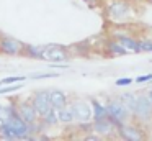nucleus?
<instances>
[{
  "label": "nucleus",
  "instance_id": "1",
  "mask_svg": "<svg viewBox=\"0 0 152 141\" xmlns=\"http://www.w3.org/2000/svg\"><path fill=\"white\" fill-rule=\"evenodd\" d=\"M106 110H108V118L115 123V126H121L124 125V121L129 118L131 111L126 108V105L123 103L121 100H113L106 105Z\"/></svg>",
  "mask_w": 152,
  "mask_h": 141
},
{
  "label": "nucleus",
  "instance_id": "2",
  "mask_svg": "<svg viewBox=\"0 0 152 141\" xmlns=\"http://www.w3.org/2000/svg\"><path fill=\"white\" fill-rule=\"evenodd\" d=\"M39 59H44V61H67L69 52L62 46H41Z\"/></svg>",
  "mask_w": 152,
  "mask_h": 141
},
{
  "label": "nucleus",
  "instance_id": "3",
  "mask_svg": "<svg viewBox=\"0 0 152 141\" xmlns=\"http://www.w3.org/2000/svg\"><path fill=\"white\" fill-rule=\"evenodd\" d=\"M33 105L36 108L38 115L43 118L54 108L53 103H51V97H49V92L48 90H38L33 97Z\"/></svg>",
  "mask_w": 152,
  "mask_h": 141
},
{
  "label": "nucleus",
  "instance_id": "4",
  "mask_svg": "<svg viewBox=\"0 0 152 141\" xmlns=\"http://www.w3.org/2000/svg\"><path fill=\"white\" fill-rule=\"evenodd\" d=\"M2 125H7V126L13 131L15 138H23V136H26L28 131H30V125H28L17 111H15L13 117L8 120V123H2Z\"/></svg>",
  "mask_w": 152,
  "mask_h": 141
},
{
  "label": "nucleus",
  "instance_id": "5",
  "mask_svg": "<svg viewBox=\"0 0 152 141\" xmlns=\"http://www.w3.org/2000/svg\"><path fill=\"white\" fill-rule=\"evenodd\" d=\"M134 115L137 118H141V120H149V118L152 117V102H151V98H149V95L147 97H145V95L137 97Z\"/></svg>",
  "mask_w": 152,
  "mask_h": 141
},
{
  "label": "nucleus",
  "instance_id": "6",
  "mask_svg": "<svg viewBox=\"0 0 152 141\" xmlns=\"http://www.w3.org/2000/svg\"><path fill=\"white\" fill-rule=\"evenodd\" d=\"M118 134L123 140H129V141H139L145 138L144 131L137 126H132V125H121V126H118Z\"/></svg>",
  "mask_w": 152,
  "mask_h": 141
},
{
  "label": "nucleus",
  "instance_id": "7",
  "mask_svg": "<svg viewBox=\"0 0 152 141\" xmlns=\"http://www.w3.org/2000/svg\"><path fill=\"white\" fill-rule=\"evenodd\" d=\"M17 113L20 115L28 125H33L34 121H36V117H38V111H36V108H34L33 102H31V103L30 102H23V103H20L18 105Z\"/></svg>",
  "mask_w": 152,
  "mask_h": 141
},
{
  "label": "nucleus",
  "instance_id": "8",
  "mask_svg": "<svg viewBox=\"0 0 152 141\" xmlns=\"http://www.w3.org/2000/svg\"><path fill=\"white\" fill-rule=\"evenodd\" d=\"M72 107H74V113H75L77 120L88 121L93 117L92 103H88V102H75V103H72Z\"/></svg>",
  "mask_w": 152,
  "mask_h": 141
},
{
  "label": "nucleus",
  "instance_id": "9",
  "mask_svg": "<svg viewBox=\"0 0 152 141\" xmlns=\"http://www.w3.org/2000/svg\"><path fill=\"white\" fill-rule=\"evenodd\" d=\"M0 51L4 52V54L15 56V54H20L23 51V44H20L13 38H2L0 39Z\"/></svg>",
  "mask_w": 152,
  "mask_h": 141
},
{
  "label": "nucleus",
  "instance_id": "10",
  "mask_svg": "<svg viewBox=\"0 0 152 141\" xmlns=\"http://www.w3.org/2000/svg\"><path fill=\"white\" fill-rule=\"evenodd\" d=\"M128 12H129V5L126 2H123V0H115L108 7V13L111 18H123Z\"/></svg>",
  "mask_w": 152,
  "mask_h": 141
},
{
  "label": "nucleus",
  "instance_id": "11",
  "mask_svg": "<svg viewBox=\"0 0 152 141\" xmlns=\"http://www.w3.org/2000/svg\"><path fill=\"white\" fill-rule=\"evenodd\" d=\"M115 128V123H113L110 118H102V120H95V125H93V130L95 133L102 134V136H106L110 134Z\"/></svg>",
  "mask_w": 152,
  "mask_h": 141
},
{
  "label": "nucleus",
  "instance_id": "12",
  "mask_svg": "<svg viewBox=\"0 0 152 141\" xmlns=\"http://www.w3.org/2000/svg\"><path fill=\"white\" fill-rule=\"evenodd\" d=\"M49 97H51V103H53V107L56 108V110H59V108L66 107L67 105V98H66V94L61 90H51L49 92Z\"/></svg>",
  "mask_w": 152,
  "mask_h": 141
},
{
  "label": "nucleus",
  "instance_id": "13",
  "mask_svg": "<svg viewBox=\"0 0 152 141\" xmlns=\"http://www.w3.org/2000/svg\"><path fill=\"white\" fill-rule=\"evenodd\" d=\"M57 118H59V121H62V123H70V121L75 118L74 107L72 105H66V107L59 108V110H57Z\"/></svg>",
  "mask_w": 152,
  "mask_h": 141
},
{
  "label": "nucleus",
  "instance_id": "14",
  "mask_svg": "<svg viewBox=\"0 0 152 141\" xmlns=\"http://www.w3.org/2000/svg\"><path fill=\"white\" fill-rule=\"evenodd\" d=\"M116 38H118L119 44L124 46L128 51H132V52H139V43L136 41V39L129 38V36H123V35H116Z\"/></svg>",
  "mask_w": 152,
  "mask_h": 141
},
{
  "label": "nucleus",
  "instance_id": "15",
  "mask_svg": "<svg viewBox=\"0 0 152 141\" xmlns=\"http://www.w3.org/2000/svg\"><path fill=\"white\" fill-rule=\"evenodd\" d=\"M136 100H137V97H136L134 94H131V92L121 95V102L126 105V108L131 111V115H134V111H136Z\"/></svg>",
  "mask_w": 152,
  "mask_h": 141
},
{
  "label": "nucleus",
  "instance_id": "16",
  "mask_svg": "<svg viewBox=\"0 0 152 141\" xmlns=\"http://www.w3.org/2000/svg\"><path fill=\"white\" fill-rule=\"evenodd\" d=\"M92 108H93V118H95V120L108 118V110H106V107L100 105L96 100H92Z\"/></svg>",
  "mask_w": 152,
  "mask_h": 141
},
{
  "label": "nucleus",
  "instance_id": "17",
  "mask_svg": "<svg viewBox=\"0 0 152 141\" xmlns=\"http://www.w3.org/2000/svg\"><path fill=\"white\" fill-rule=\"evenodd\" d=\"M108 51L111 52L113 56H124V54H128V49L124 48V46H121L119 44V41L116 39V41H111V43H108Z\"/></svg>",
  "mask_w": 152,
  "mask_h": 141
},
{
  "label": "nucleus",
  "instance_id": "18",
  "mask_svg": "<svg viewBox=\"0 0 152 141\" xmlns=\"http://www.w3.org/2000/svg\"><path fill=\"white\" fill-rule=\"evenodd\" d=\"M15 111L17 110L13 108V105H12V107H4V105H0V123H8V120L13 117Z\"/></svg>",
  "mask_w": 152,
  "mask_h": 141
},
{
  "label": "nucleus",
  "instance_id": "19",
  "mask_svg": "<svg viewBox=\"0 0 152 141\" xmlns=\"http://www.w3.org/2000/svg\"><path fill=\"white\" fill-rule=\"evenodd\" d=\"M25 75H17V77H5L0 80V85H8V84H17V82H23L25 80Z\"/></svg>",
  "mask_w": 152,
  "mask_h": 141
},
{
  "label": "nucleus",
  "instance_id": "20",
  "mask_svg": "<svg viewBox=\"0 0 152 141\" xmlns=\"http://www.w3.org/2000/svg\"><path fill=\"white\" fill-rule=\"evenodd\" d=\"M145 51V52H151L152 51V41L149 39H144V41H139V52Z\"/></svg>",
  "mask_w": 152,
  "mask_h": 141
},
{
  "label": "nucleus",
  "instance_id": "21",
  "mask_svg": "<svg viewBox=\"0 0 152 141\" xmlns=\"http://www.w3.org/2000/svg\"><path fill=\"white\" fill-rule=\"evenodd\" d=\"M21 85H20V82H17V84H13V85H10V87H2L0 89V94H8V92H13V90H18Z\"/></svg>",
  "mask_w": 152,
  "mask_h": 141
},
{
  "label": "nucleus",
  "instance_id": "22",
  "mask_svg": "<svg viewBox=\"0 0 152 141\" xmlns=\"http://www.w3.org/2000/svg\"><path fill=\"white\" fill-rule=\"evenodd\" d=\"M131 79H128V77H126V79H118V80H116V85H129V84H131Z\"/></svg>",
  "mask_w": 152,
  "mask_h": 141
},
{
  "label": "nucleus",
  "instance_id": "23",
  "mask_svg": "<svg viewBox=\"0 0 152 141\" xmlns=\"http://www.w3.org/2000/svg\"><path fill=\"white\" fill-rule=\"evenodd\" d=\"M147 80H152V74L141 75V77H137V79H136V82H147Z\"/></svg>",
  "mask_w": 152,
  "mask_h": 141
},
{
  "label": "nucleus",
  "instance_id": "24",
  "mask_svg": "<svg viewBox=\"0 0 152 141\" xmlns=\"http://www.w3.org/2000/svg\"><path fill=\"white\" fill-rule=\"evenodd\" d=\"M57 74H41V75H33L34 79H46V77H56Z\"/></svg>",
  "mask_w": 152,
  "mask_h": 141
},
{
  "label": "nucleus",
  "instance_id": "25",
  "mask_svg": "<svg viewBox=\"0 0 152 141\" xmlns=\"http://www.w3.org/2000/svg\"><path fill=\"white\" fill-rule=\"evenodd\" d=\"M147 95H149V98H151V102H152V89L149 90V94H147Z\"/></svg>",
  "mask_w": 152,
  "mask_h": 141
}]
</instances>
